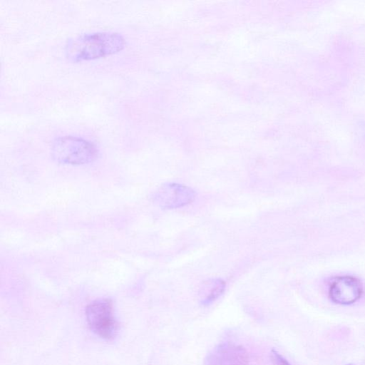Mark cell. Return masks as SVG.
I'll list each match as a JSON object with an SVG mask.
<instances>
[{
  "label": "cell",
  "mask_w": 365,
  "mask_h": 365,
  "mask_svg": "<svg viewBox=\"0 0 365 365\" xmlns=\"http://www.w3.org/2000/svg\"><path fill=\"white\" fill-rule=\"evenodd\" d=\"M125 38L119 33L98 31L78 35L66 44V58L73 63L93 61L110 56L123 51Z\"/></svg>",
  "instance_id": "obj_1"
},
{
  "label": "cell",
  "mask_w": 365,
  "mask_h": 365,
  "mask_svg": "<svg viewBox=\"0 0 365 365\" xmlns=\"http://www.w3.org/2000/svg\"><path fill=\"white\" fill-rule=\"evenodd\" d=\"M53 158L58 163L85 165L93 162L98 155L96 145L85 138L64 135L55 138L51 147Z\"/></svg>",
  "instance_id": "obj_2"
},
{
  "label": "cell",
  "mask_w": 365,
  "mask_h": 365,
  "mask_svg": "<svg viewBox=\"0 0 365 365\" xmlns=\"http://www.w3.org/2000/svg\"><path fill=\"white\" fill-rule=\"evenodd\" d=\"M86 317L91 330L104 339H113L118 332V322L110 300L96 299L86 309Z\"/></svg>",
  "instance_id": "obj_3"
},
{
  "label": "cell",
  "mask_w": 365,
  "mask_h": 365,
  "mask_svg": "<svg viewBox=\"0 0 365 365\" xmlns=\"http://www.w3.org/2000/svg\"><path fill=\"white\" fill-rule=\"evenodd\" d=\"M195 197V191L184 185L166 183L158 187L153 195V201L164 209H175L192 202Z\"/></svg>",
  "instance_id": "obj_4"
},
{
  "label": "cell",
  "mask_w": 365,
  "mask_h": 365,
  "mask_svg": "<svg viewBox=\"0 0 365 365\" xmlns=\"http://www.w3.org/2000/svg\"><path fill=\"white\" fill-rule=\"evenodd\" d=\"M329 297L338 304L349 305L359 300L363 294L361 282L352 276L335 278L329 287Z\"/></svg>",
  "instance_id": "obj_5"
},
{
  "label": "cell",
  "mask_w": 365,
  "mask_h": 365,
  "mask_svg": "<svg viewBox=\"0 0 365 365\" xmlns=\"http://www.w3.org/2000/svg\"><path fill=\"white\" fill-rule=\"evenodd\" d=\"M249 357L244 347L230 342L218 344L207 354L205 365H248Z\"/></svg>",
  "instance_id": "obj_6"
},
{
  "label": "cell",
  "mask_w": 365,
  "mask_h": 365,
  "mask_svg": "<svg viewBox=\"0 0 365 365\" xmlns=\"http://www.w3.org/2000/svg\"><path fill=\"white\" fill-rule=\"evenodd\" d=\"M225 282L219 278L210 279L204 282L200 289V301L202 306H209L224 292Z\"/></svg>",
  "instance_id": "obj_7"
},
{
  "label": "cell",
  "mask_w": 365,
  "mask_h": 365,
  "mask_svg": "<svg viewBox=\"0 0 365 365\" xmlns=\"http://www.w3.org/2000/svg\"><path fill=\"white\" fill-rule=\"evenodd\" d=\"M271 358L273 365H291L283 356L274 349L272 350Z\"/></svg>",
  "instance_id": "obj_8"
},
{
  "label": "cell",
  "mask_w": 365,
  "mask_h": 365,
  "mask_svg": "<svg viewBox=\"0 0 365 365\" xmlns=\"http://www.w3.org/2000/svg\"><path fill=\"white\" fill-rule=\"evenodd\" d=\"M347 365H353V364H347Z\"/></svg>",
  "instance_id": "obj_9"
}]
</instances>
